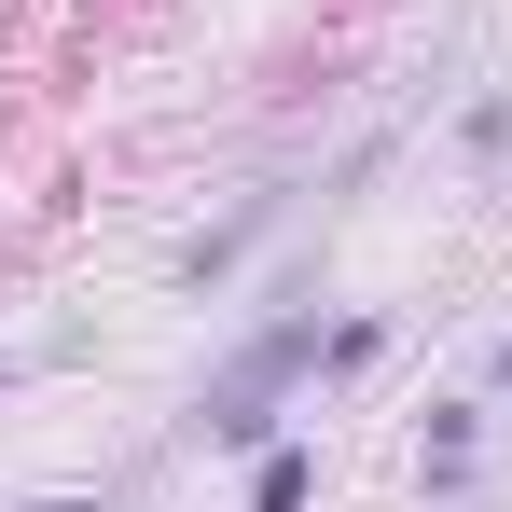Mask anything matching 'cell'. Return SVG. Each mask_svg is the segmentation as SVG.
I'll list each match as a JSON object with an SVG mask.
<instances>
[{
    "mask_svg": "<svg viewBox=\"0 0 512 512\" xmlns=\"http://www.w3.org/2000/svg\"><path fill=\"white\" fill-rule=\"evenodd\" d=\"M291 388H319V305H277L208 388H194V443H222V457H263L277 429H291Z\"/></svg>",
    "mask_w": 512,
    "mask_h": 512,
    "instance_id": "1",
    "label": "cell"
},
{
    "mask_svg": "<svg viewBox=\"0 0 512 512\" xmlns=\"http://www.w3.org/2000/svg\"><path fill=\"white\" fill-rule=\"evenodd\" d=\"M277 222H291V180H263V194H236V208H222V222H208V236L180 250V291H222V277H236V263H250L263 236H277Z\"/></svg>",
    "mask_w": 512,
    "mask_h": 512,
    "instance_id": "2",
    "label": "cell"
},
{
    "mask_svg": "<svg viewBox=\"0 0 512 512\" xmlns=\"http://www.w3.org/2000/svg\"><path fill=\"white\" fill-rule=\"evenodd\" d=\"M250 512H319V443H305V429H277L250 457Z\"/></svg>",
    "mask_w": 512,
    "mask_h": 512,
    "instance_id": "3",
    "label": "cell"
},
{
    "mask_svg": "<svg viewBox=\"0 0 512 512\" xmlns=\"http://www.w3.org/2000/svg\"><path fill=\"white\" fill-rule=\"evenodd\" d=\"M374 360H388V305H346V319H319V388L374 374Z\"/></svg>",
    "mask_w": 512,
    "mask_h": 512,
    "instance_id": "4",
    "label": "cell"
},
{
    "mask_svg": "<svg viewBox=\"0 0 512 512\" xmlns=\"http://www.w3.org/2000/svg\"><path fill=\"white\" fill-rule=\"evenodd\" d=\"M485 388H499V402H512V333H499V346H485Z\"/></svg>",
    "mask_w": 512,
    "mask_h": 512,
    "instance_id": "5",
    "label": "cell"
},
{
    "mask_svg": "<svg viewBox=\"0 0 512 512\" xmlns=\"http://www.w3.org/2000/svg\"><path fill=\"white\" fill-rule=\"evenodd\" d=\"M28 512H111V499H28Z\"/></svg>",
    "mask_w": 512,
    "mask_h": 512,
    "instance_id": "6",
    "label": "cell"
},
{
    "mask_svg": "<svg viewBox=\"0 0 512 512\" xmlns=\"http://www.w3.org/2000/svg\"><path fill=\"white\" fill-rule=\"evenodd\" d=\"M0 388H14V360H0Z\"/></svg>",
    "mask_w": 512,
    "mask_h": 512,
    "instance_id": "7",
    "label": "cell"
}]
</instances>
